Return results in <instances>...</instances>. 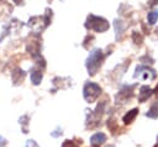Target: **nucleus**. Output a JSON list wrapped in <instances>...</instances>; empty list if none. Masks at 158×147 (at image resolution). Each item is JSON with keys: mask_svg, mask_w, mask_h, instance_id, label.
Returning <instances> with one entry per match:
<instances>
[{"mask_svg": "<svg viewBox=\"0 0 158 147\" xmlns=\"http://www.w3.org/2000/svg\"><path fill=\"white\" fill-rule=\"evenodd\" d=\"M102 58H104V56H102V51L100 48H95L94 51L90 52V54L86 59V69H88L89 75H94L96 73Z\"/></svg>", "mask_w": 158, "mask_h": 147, "instance_id": "1", "label": "nucleus"}, {"mask_svg": "<svg viewBox=\"0 0 158 147\" xmlns=\"http://www.w3.org/2000/svg\"><path fill=\"white\" fill-rule=\"evenodd\" d=\"M85 27L89 28V30H94L96 32H104L109 28V22L102 17L89 15V17L86 20V23H85Z\"/></svg>", "mask_w": 158, "mask_h": 147, "instance_id": "2", "label": "nucleus"}, {"mask_svg": "<svg viewBox=\"0 0 158 147\" xmlns=\"http://www.w3.org/2000/svg\"><path fill=\"white\" fill-rule=\"evenodd\" d=\"M100 93H101V88L98 84L91 82H86L83 88V95L88 103H94L99 98Z\"/></svg>", "mask_w": 158, "mask_h": 147, "instance_id": "3", "label": "nucleus"}, {"mask_svg": "<svg viewBox=\"0 0 158 147\" xmlns=\"http://www.w3.org/2000/svg\"><path fill=\"white\" fill-rule=\"evenodd\" d=\"M49 16H51V10H47L46 15L44 16H33L28 21V26H31V28L35 31V32H40L42 31L44 27L48 26L49 23Z\"/></svg>", "mask_w": 158, "mask_h": 147, "instance_id": "4", "label": "nucleus"}, {"mask_svg": "<svg viewBox=\"0 0 158 147\" xmlns=\"http://www.w3.org/2000/svg\"><path fill=\"white\" fill-rule=\"evenodd\" d=\"M133 88H135V85H125V86H122V89L116 95V101L117 103H122V104L126 103L130 98L133 96Z\"/></svg>", "mask_w": 158, "mask_h": 147, "instance_id": "5", "label": "nucleus"}, {"mask_svg": "<svg viewBox=\"0 0 158 147\" xmlns=\"http://www.w3.org/2000/svg\"><path fill=\"white\" fill-rule=\"evenodd\" d=\"M152 94H153V90H152L148 85H143V86H141L139 93H138V101H141V103L146 101Z\"/></svg>", "mask_w": 158, "mask_h": 147, "instance_id": "6", "label": "nucleus"}, {"mask_svg": "<svg viewBox=\"0 0 158 147\" xmlns=\"http://www.w3.org/2000/svg\"><path fill=\"white\" fill-rule=\"evenodd\" d=\"M106 141V135L104 132H96L90 137L91 146H100Z\"/></svg>", "mask_w": 158, "mask_h": 147, "instance_id": "7", "label": "nucleus"}, {"mask_svg": "<svg viewBox=\"0 0 158 147\" xmlns=\"http://www.w3.org/2000/svg\"><path fill=\"white\" fill-rule=\"evenodd\" d=\"M137 114H138V109H132V110H130V111L122 117L123 124H125V125H130V124L136 119Z\"/></svg>", "mask_w": 158, "mask_h": 147, "instance_id": "8", "label": "nucleus"}, {"mask_svg": "<svg viewBox=\"0 0 158 147\" xmlns=\"http://www.w3.org/2000/svg\"><path fill=\"white\" fill-rule=\"evenodd\" d=\"M23 78H25V72H23V70H21V69H16V70L12 72V80H14L15 84L21 83V82L23 80Z\"/></svg>", "mask_w": 158, "mask_h": 147, "instance_id": "9", "label": "nucleus"}, {"mask_svg": "<svg viewBox=\"0 0 158 147\" xmlns=\"http://www.w3.org/2000/svg\"><path fill=\"white\" fill-rule=\"evenodd\" d=\"M146 116L149 117V119H157L158 117V103L153 104L149 107V110L146 112Z\"/></svg>", "mask_w": 158, "mask_h": 147, "instance_id": "10", "label": "nucleus"}, {"mask_svg": "<svg viewBox=\"0 0 158 147\" xmlns=\"http://www.w3.org/2000/svg\"><path fill=\"white\" fill-rule=\"evenodd\" d=\"M42 80V73L41 70H33L31 73V82L35 84V85H38Z\"/></svg>", "mask_w": 158, "mask_h": 147, "instance_id": "11", "label": "nucleus"}, {"mask_svg": "<svg viewBox=\"0 0 158 147\" xmlns=\"http://www.w3.org/2000/svg\"><path fill=\"white\" fill-rule=\"evenodd\" d=\"M123 28H125L123 22H122L121 20H116V21H115V30H116V37H117V38L122 35Z\"/></svg>", "mask_w": 158, "mask_h": 147, "instance_id": "12", "label": "nucleus"}, {"mask_svg": "<svg viewBox=\"0 0 158 147\" xmlns=\"http://www.w3.org/2000/svg\"><path fill=\"white\" fill-rule=\"evenodd\" d=\"M147 20H148V23H149V25L156 23L157 20H158V11H157V10H153V11L148 12V15H147Z\"/></svg>", "mask_w": 158, "mask_h": 147, "instance_id": "13", "label": "nucleus"}, {"mask_svg": "<svg viewBox=\"0 0 158 147\" xmlns=\"http://www.w3.org/2000/svg\"><path fill=\"white\" fill-rule=\"evenodd\" d=\"M81 143V141H74V140H65L62 143V147H79V145Z\"/></svg>", "mask_w": 158, "mask_h": 147, "instance_id": "14", "label": "nucleus"}, {"mask_svg": "<svg viewBox=\"0 0 158 147\" xmlns=\"http://www.w3.org/2000/svg\"><path fill=\"white\" fill-rule=\"evenodd\" d=\"M27 120H28V116L27 115H23V116H21L20 117V120H19V122L22 125V131L26 133V132H28L27 131Z\"/></svg>", "mask_w": 158, "mask_h": 147, "instance_id": "15", "label": "nucleus"}, {"mask_svg": "<svg viewBox=\"0 0 158 147\" xmlns=\"http://www.w3.org/2000/svg\"><path fill=\"white\" fill-rule=\"evenodd\" d=\"M107 127L111 130V132L114 133L116 130H117V124H116V121L115 120H109L107 121Z\"/></svg>", "mask_w": 158, "mask_h": 147, "instance_id": "16", "label": "nucleus"}, {"mask_svg": "<svg viewBox=\"0 0 158 147\" xmlns=\"http://www.w3.org/2000/svg\"><path fill=\"white\" fill-rule=\"evenodd\" d=\"M133 41H135L136 44H141V43H142V36H141V35L137 36V32H135V33H133Z\"/></svg>", "mask_w": 158, "mask_h": 147, "instance_id": "17", "label": "nucleus"}, {"mask_svg": "<svg viewBox=\"0 0 158 147\" xmlns=\"http://www.w3.org/2000/svg\"><path fill=\"white\" fill-rule=\"evenodd\" d=\"M26 147H38V146L33 140H28L27 143H26Z\"/></svg>", "mask_w": 158, "mask_h": 147, "instance_id": "18", "label": "nucleus"}, {"mask_svg": "<svg viewBox=\"0 0 158 147\" xmlns=\"http://www.w3.org/2000/svg\"><path fill=\"white\" fill-rule=\"evenodd\" d=\"M6 145H7V141H6L4 137L0 136V147H5Z\"/></svg>", "mask_w": 158, "mask_h": 147, "instance_id": "19", "label": "nucleus"}, {"mask_svg": "<svg viewBox=\"0 0 158 147\" xmlns=\"http://www.w3.org/2000/svg\"><path fill=\"white\" fill-rule=\"evenodd\" d=\"M156 1H158V0H149V5H151V6H153V5L156 4Z\"/></svg>", "mask_w": 158, "mask_h": 147, "instance_id": "20", "label": "nucleus"}, {"mask_svg": "<svg viewBox=\"0 0 158 147\" xmlns=\"http://www.w3.org/2000/svg\"><path fill=\"white\" fill-rule=\"evenodd\" d=\"M153 93H154V94H156V95L158 96V85L156 86V89H154V91H153Z\"/></svg>", "mask_w": 158, "mask_h": 147, "instance_id": "21", "label": "nucleus"}, {"mask_svg": "<svg viewBox=\"0 0 158 147\" xmlns=\"http://www.w3.org/2000/svg\"><path fill=\"white\" fill-rule=\"evenodd\" d=\"M14 1H15L16 4H19V2H21V0H14Z\"/></svg>", "mask_w": 158, "mask_h": 147, "instance_id": "22", "label": "nucleus"}, {"mask_svg": "<svg viewBox=\"0 0 158 147\" xmlns=\"http://www.w3.org/2000/svg\"><path fill=\"white\" fill-rule=\"evenodd\" d=\"M154 147H158V137H157V143H156V146Z\"/></svg>", "mask_w": 158, "mask_h": 147, "instance_id": "23", "label": "nucleus"}, {"mask_svg": "<svg viewBox=\"0 0 158 147\" xmlns=\"http://www.w3.org/2000/svg\"><path fill=\"white\" fill-rule=\"evenodd\" d=\"M156 32H157V33H158V28H157V30H156Z\"/></svg>", "mask_w": 158, "mask_h": 147, "instance_id": "24", "label": "nucleus"}, {"mask_svg": "<svg viewBox=\"0 0 158 147\" xmlns=\"http://www.w3.org/2000/svg\"><path fill=\"white\" fill-rule=\"evenodd\" d=\"M93 147H99V146H93Z\"/></svg>", "mask_w": 158, "mask_h": 147, "instance_id": "25", "label": "nucleus"}]
</instances>
